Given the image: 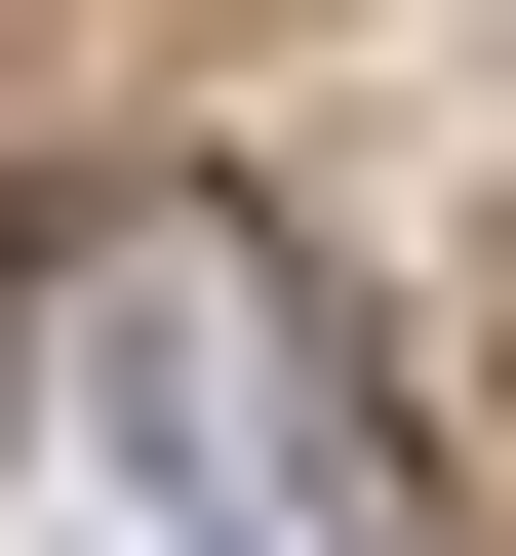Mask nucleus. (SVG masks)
<instances>
[{"label":"nucleus","instance_id":"f257e3e1","mask_svg":"<svg viewBox=\"0 0 516 556\" xmlns=\"http://www.w3.org/2000/svg\"><path fill=\"white\" fill-rule=\"evenodd\" d=\"M40 556H398V397L318 358L278 199H80L40 239Z\"/></svg>","mask_w":516,"mask_h":556}]
</instances>
